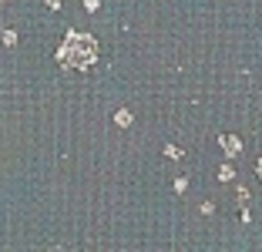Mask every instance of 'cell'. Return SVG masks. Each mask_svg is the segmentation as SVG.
Listing matches in <instances>:
<instances>
[{"label": "cell", "instance_id": "cell-3", "mask_svg": "<svg viewBox=\"0 0 262 252\" xmlns=\"http://www.w3.org/2000/svg\"><path fill=\"white\" fill-rule=\"evenodd\" d=\"M219 178H222V182H232V178H235V168H232V165H222V168H219Z\"/></svg>", "mask_w": 262, "mask_h": 252}, {"label": "cell", "instance_id": "cell-1", "mask_svg": "<svg viewBox=\"0 0 262 252\" xmlns=\"http://www.w3.org/2000/svg\"><path fill=\"white\" fill-rule=\"evenodd\" d=\"M57 57H61L64 68H91L98 61V44L88 34H68L61 51H57Z\"/></svg>", "mask_w": 262, "mask_h": 252}, {"label": "cell", "instance_id": "cell-5", "mask_svg": "<svg viewBox=\"0 0 262 252\" xmlns=\"http://www.w3.org/2000/svg\"><path fill=\"white\" fill-rule=\"evenodd\" d=\"M165 155H168V158H182V148H175V145H165Z\"/></svg>", "mask_w": 262, "mask_h": 252}, {"label": "cell", "instance_id": "cell-7", "mask_svg": "<svg viewBox=\"0 0 262 252\" xmlns=\"http://www.w3.org/2000/svg\"><path fill=\"white\" fill-rule=\"evenodd\" d=\"M255 175H259V178H262V161H259V168H255Z\"/></svg>", "mask_w": 262, "mask_h": 252}, {"label": "cell", "instance_id": "cell-2", "mask_svg": "<svg viewBox=\"0 0 262 252\" xmlns=\"http://www.w3.org/2000/svg\"><path fill=\"white\" fill-rule=\"evenodd\" d=\"M219 145L225 148V155H229V158H235V155L242 152V141L235 135H222V138H219Z\"/></svg>", "mask_w": 262, "mask_h": 252}, {"label": "cell", "instance_id": "cell-4", "mask_svg": "<svg viewBox=\"0 0 262 252\" xmlns=\"http://www.w3.org/2000/svg\"><path fill=\"white\" fill-rule=\"evenodd\" d=\"M115 121L121 124V128H128V124H131V111H124V108H121V111L115 115Z\"/></svg>", "mask_w": 262, "mask_h": 252}, {"label": "cell", "instance_id": "cell-6", "mask_svg": "<svg viewBox=\"0 0 262 252\" xmlns=\"http://www.w3.org/2000/svg\"><path fill=\"white\" fill-rule=\"evenodd\" d=\"M47 7H54V10H57V7H61V0H47Z\"/></svg>", "mask_w": 262, "mask_h": 252}, {"label": "cell", "instance_id": "cell-8", "mask_svg": "<svg viewBox=\"0 0 262 252\" xmlns=\"http://www.w3.org/2000/svg\"><path fill=\"white\" fill-rule=\"evenodd\" d=\"M0 4H7V0H0Z\"/></svg>", "mask_w": 262, "mask_h": 252}]
</instances>
